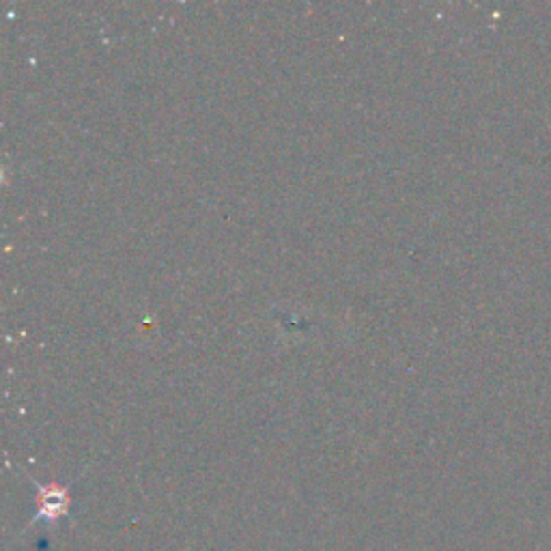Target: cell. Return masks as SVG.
I'll list each match as a JSON object with an SVG mask.
<instances>
[{"label":"cell","mask_w":551,"mask_h":551,"mask_svg":"<svg viewBox=\"0 0 551 551\" xmlns=\"http://www.w3.org/2000/svg\"><path fill=\"white\" fill-rule=\"evenodd\" d=\"M65 493L60 492V489H44V493H41V514H46V517H57L65 511Z\"/></svg>","instance_id":"6da1fadb"}]
</instances>
